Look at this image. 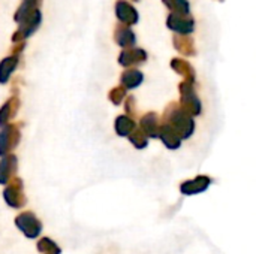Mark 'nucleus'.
<instances>
[{"label": "nucleus", "mask_w": 256, "mask_h": 254, "mask_svg": "<svg viewBox=\"0 0 256 254\" xmlns=\"http://www.w3.org/2000/svg\"><path fill=\"white\" fill-rule=\"evenodd\" d=\"M116 13H117V18L124 22V24H134L136 22V12L135 9L124 0H118L117 4H116Z\"/></svg>", "instance_id": "6e6552de"}, {"label": "nucleus", "mask_w": 256, "mask_h": 254, "mask_svg": "<svg viewBox=\"0 0 256 254\" xmlns=\"http://www.w3.org/2000/svg\"><path fill=\"white\" fill-rule=\"evenodd\" d=\"M114 37H116V42L120 45V46H129L134 43V33L123 27V25H118L114 31Z\"/></svg>", "instance_id": "9d476101"}, {"label": "nucleus", "mask_w": 256, "mask_h": 254, "mask_svg": "<svg viewBox=\"0 0 256 254\" xmlns=\"http://www.w3.org/2000/svg\"><path fill=\"white\" fill-rule=\"evenodd\" d=\"M42 21V15L39 9H34L33 12H30L27 16H24L20 22H18V28L15 30V33L12 34V42H24L28 36H32L40 25Z\"/></svg>", "instance_id": "f257e3e1"}, {"label": "nucleus", "mask_w": 256, "mask_h": 254, "mask_svg": "<svg viewBox=\"0 0 256 254\" xmlns=\"http://www.w3.org/2000/svg\"><path fill=\"white\" fill-rule=\"evenodd\" d=\"M18 109H20V99L16 96L9 97L0 108V127L9 124L18 114Z\"/></svg>", "instance_id": "423d86ee"}, {"label": "nucleus", "mask_w": 256, "mask_h": 254, "mask_svg": "<svg viewBox=\"0 0 256 254\" xmlns=\"http://www.w3.org/2000/svg\"><path fill=\"white\" fill-rule=\"evenodd\" d=\"M207 184H208V180H206V178L190 181V183H186V184L182 186V192L184 195H195V193L204 192L207 189Z\"/></svg>", "instance_id": "f8f14e48"}, {"label": "nucleus", "mask_w": 256, "mask_h": 254, "mask_svg": "<svg viewBox=\"0 0 256 254\" xmlns=\"http://www.w3.org/2000/svg\"><path fill=\"white\" fill-rule=\"evenodd\" d=\"M132 129H134V121H132V120H129V118L124 117V115L117 117V120H116V132H117L120 136L129 135Z\"/></svg>", "instance_id": "ddd939ff"}, {"label": "nucleus", "mask_w": 256, "mask_h": 254, "mask_svg": "<svg viewBox=\"0 0 256 254\" xmlns=\"http://www.w3.org/2000/svg\"><path fill=\"white\" fill-rule=\"evenodd\" d=\"M4 201L12 208H21L26 204V198L22 193V181L20 178H12L9 186L3 192Z\"/></svg>", "instance_id": "7ed1b4c3"}, {"label": "nucleus", "mask_w": 256, "mask_h": 254, "mask_svg": "<svg viewBox=\"0 0 256 254\" xmlns=\"http://www.w3.org/2000/svg\"><path fill=\"white\" fill-rule=\"evenodd\" d=\"M124 88L123 87H116V88H112L110 93H108V97H110V100L114 103V105H120V102L123 100V97H124Z\"/></svg>", "instance_id": "dca6fc26"}, {"label": "nucleus", "mask_w": 256, "mask_h": 254, "mask_svg": "<svg viewBox=\"0 0 256 254\" xmlns=\"http://www.w3.org/2000/svg\"><path fill=\"white\" fill-rule=\"evenodd\" d=\"M15 223L18 226V229L27 237V238H36L40 231H42V225L40 222L34 217V214L32 213H22L15 219Z\"/></svg>", "instance_id": "20e7f679"}, {"label": "nucleus", "mask_w": 256, "mask_h": 254, "mask_svg": "<svg viewBox=\"0 0 256 254\" xmlns=\"http://www.w3.org/2000/svg\"><path fill=\"white\" fill-rule=\"evenodd\" d=\"M18 160L14 154H6L0 160V184H8L16 174Z\"/></svg>", "instance_id": "39448f33"}, {"label": "nucleus", "mask_w": 256, "mask_h": 254, "mask_svg": "<svg viewBox=\"0 0 256 254\" xmlns=\"http://www.w3.org/2000/svg\"><path fill=\"white\" fill-rule=\"evenodd\" d=\"M21 124H6L0 130V157L9 154L16 148L21 139V132H20Z\"/></svg>", "instance_id": "f03ea898"}, {"label": "nucleus", "mask_w": 256, "mask_h": 254, "mask_svg": "<svg viewBox=\"0 0 256 254\" xmlns=\"http://www.w3.org/2000/svg\"><path fill=\"white\" fill-rule=\"evenodd\" d=\"M38 249L40 253L45 254H58L60 253V249L48 238H42L39 243H38Z\"/></svg>", "instance_id": "2eb2a0df"}, {"label": "nucleus", "mask_w": 256, "mask_h": 254, "mask_svg": "<svg viewBox=\"0 0 256 254\" xmlns=\"http://www.w3.org/2000/svg\"><path fill=\"white\" fill-rule=\"evenodd\" d=\"M141 75L136 70H128L122 75V84L128 88H134L141 82Z\"/></svg>", "instance_id": "4468645a"}, {"label": "nucleus", "mask_w": 256, "mask_h": 254, "mask_svg": "<svg viewBox=\"0 0 256 254\" xmlns=\"http://www.w3.org/2000/svg\"><path fill=\"white\" fill-rule=\"evenodd\" d=\"M20 63V55L10 54L9 57L3 58L0 61V84H6L10 78V75L15 72Z\"/></svg>", "instance_id": "0eeeda50"}, {"label": "nucleus", "mask_w": 256, "mask_h": 254, "mask_svg": "<svg viewBox=\"0 0 256 254\" xmlns=\"http://www.w3.org/2000/svg\"><path fill=\"white\" fill-rule=\"evenodd\" d=\"M42 0H22V3L20 4V7L16 9L15 15H14V19L16 22H20L24 16H27L30 12H33L34 9H39Z\"/></svg>", "instance_id": "1a4fd4ad"}, {"label": "nucleus", "mask_w": 256, "mask_h": 254, "mask_svg": "<svg viewBox=\"0 0 256 254\" xmlns=\"http://www.w3.org/2000/svg\"><path fill=\"white\" fill-rule=\"evenodd\" d=\"M142 57H146V54L138 49H124L118 57V63H122L123 66H130L134 63H140Z\"/></svg>", "instance_id": "9b49d317"}]
</instances>
